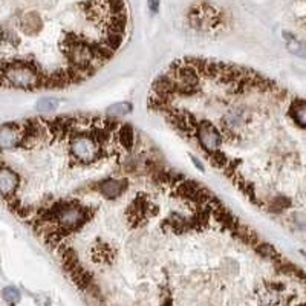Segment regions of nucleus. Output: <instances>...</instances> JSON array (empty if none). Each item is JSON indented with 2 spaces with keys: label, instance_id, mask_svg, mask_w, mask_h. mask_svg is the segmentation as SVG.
Segmentation results:
<instances>
[{
  "label": "nucleus",
  "instance_id": "obj_4",
  "mask_svg": "<svg viewBox=\"0 0 306 306\" xmlns=\"http://www.w3.org/2000/svg\"><path fill=\"white\" fill-rule=\"evenodd\" d=\"M126 188H127V181L124 178H113V176L101 179V182L98 185L100 195L109 201L120 198L126 191Z\"/></svg>",
  "mask_w": 306,
  "mask_h": 306
},
{
  "label": "nucleus",
  "instance_id": "obj_9",
  "mask_svg": "<svg viewBox=\"0 0 306 306\" xmlns=\"http://www.w3.org/2000/svg\"><path fill=\"white\" fill-rule=\"evenodd\" d=\"M2 297H4V300H5L8 304H11V306L17 304V303L20 301V298H22L20 291H19L16 286H7V288H4Z\"/></svg>",
  "mask_w": 306,
  "mask_h": 306
},
{
  "label": "nucleus",
  "instance_id": "obj_1",
  "mask_svg": "<svg viewBox=\"0 0 306 306\" xmlns=\"http://www.w3.org/2000/svg\"><path fill=\"white\" fill-rule=\"evenodd\" d=\"M0 83L23 91H35L42 86H48L45 75L34 64L22 60L0 63Z\"/></svg>",
  "mask_w": 306,
  "mask_h": 306
},
{
  "label": "nucleus",
  "instance_id": "obj_12",
  "mask_svg": "<svg viewBox=\"0 0 306 306\" xmlns=\"http://www.w3.org/2000/svg\"><path fill=\"white\" fill-rule=\"evenodd\" d=\"M191 160H193V163H195V166H196V167H198V169H199V170H201V172H204V166H202V164H201V163H199V161H198V160H196V158H191Z\"/></svg>",
  "mask_w": 306,
  "mask_h": 306
},
{
  "label": "nucleus",
  "instance_id": "obj_2",
  "mask_svg": "<svg viewBox=\"0 0 306 306\" xmlns=\"http://www.w3.org/2000/svg\"><path fill=\"white\" fill-rule=\"evenodd\" d=\"M26 127L20 124H4L0 126V151L14 150L25 141Z\"/></svg>",
  "mask_w": 306,
  "mask_h": 306
},
{
  "label": "nucleus",
  "instance_id": "obj_3",
  "mask_svg": "<svg viewBox=\"0 0 306 306\" xmlns=\"http://www.w3.org/2000/svg\"><path fill=\"white\" fill-rule=\"evenodd\" d=\"M20 187V176L8 166L0 164V196L13 199Z\"/></svg>",
  "mask_w": 306,
  "mask_h": 306
},
{
  "label": "nucleus",
  "instance_id": "obj_8",
  "mask_svg": "<svg viewBox=\"0 0 306 306\" xmlns=\"http://www.w3.org/2000/svg\"><path fill=\"white\" fill-rule=\"evenodd\" d=\"M57 107H58V101L54 100V98H42V100H38L37 104H35V109L40 112V113L55 112Z\"/></svg>",
  "mask_w": 306,
  "mask_h": 306
},
{
  "label": "nucleus",
  "instance_id": "obj_13",
  "mask_svg": "<svg viewBox=\"0 0 306 306\" xmlns=\"http://www.w3.org/2000/svg\"><path fill=\"white\" fill-rule=\"evenodd\" d=\"M301 256H303V257L306 259V253H304V251H301Z\"/></svg>",
  "mask_w": 306,
  "mask_h": 306
},
{
  "label": "nucleus",
  "instance_id": "obj_10",
  "mask_svg": "<svg viewBox=\"0 0 306 306\" xmlns=\"http://www.w3.org/2000/svg\"><path fill=\"white\" fill-rule=\"evenodd\" d=\"M132 112V104L127 101H121V103H115L113 106H110L107 109L109 115H126Z\"/></svg>",
  "mask_w": 306,
  "mask_h": 306
},
{
  "label": "nucleus",
  "instance_id": "obj_5",
  "mask_svg": "<svg viewBox=\"0 0 306 306\" xmlns=\"http://www.w3.org/2000/svg\"><path fill=\"white\" fill-rule=\"evenodd\" d=\"M117 139L121 148H124L126 151H130L135 145V132L133 127L129 124H120L118 130H117Z\"/></svg>",
  "mask_w": 306,
  "mask_h": 306
},
{
  "label": "nucleus",
  "instance_id": "obj_7",
  "mask_svg": "<svg viewBox=\"0 0 306 306\" xmlns=\"http://www.w3.org/2000/svg\"><path fill=\"white\" fill-rule=\"evenodd\" d=\"M285 38H286V45H288V51L292 52L294 55H298V57H306V45L298 42L297 38H294L291 34L285 32L283 34Z\"/></svg>",
  "mask_w": 306,
  "mask_h": 306
},
{
  "label": "nucleus",
  "instance_id": "obj_6",
  "mask_svg": "<svg viewBox=\"0 0 306 306\" xmlns=\"http://www.w3.org/2000/svg\"><path fill=\"white\" fill-rule=\"evenodd\" d=\"M291 117L298 126L306 127V101H295L291 106Z\"/></svg>",
  "mask_w": 306,
  "mask_h": 306
},
{
  "label": "nucleus",
  "instance_id": "obj_11",
  "mask_svg": "<svg viewBox=\"0 0 306 306\" xmlns=\"http://www.w3.org/2000/svg\"><path fill=\"white\" fill-rule=\"evenodd\" d=\"M148 8L151 13H158L160 8V0H148Z\"/></svg>",
  "mask_w": 306,
  "mask_h": 306
}]
</instances>
